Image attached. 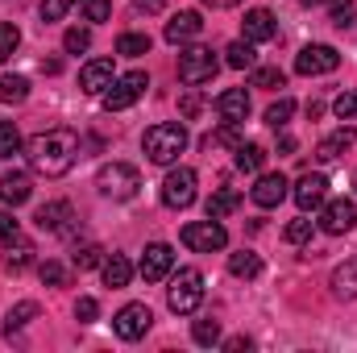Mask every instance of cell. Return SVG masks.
I'll use <instances>...</instances> for the list:
<instances>
[{
    "label": "cell",
    "instance_id": "17",
    "mask_svg": "<svg viewBox=\"0 0 357 353\" xmlns=\"http://www.w3.org/2000/svg\"><path fill=\"white\" fill-rule=\"evenodd\" d=\"M216 112H220V121H233V125H241L245 117H250V91L245 88H229L216 96Z\"/></svg>",
    "mask_w": 357,
    "mask_h": 353
},
{
    "label": "cell",
    "instance_id": "19",
    "mask_svg": "<svg viewBox=\"0 0 357 353\" xmlns=\"http://www.w3.org/2000/svg\"><path fill=\"white\" fill-rule=\"evenodd\" d=\"M241 29H245V42H270L274 33H278V25H274V17H270V8H250L245 13V21H241Z\"/></svg>",
    "mask_w": 357,
    "mask_h": 353
},
{
    "label": "cell",
    "instance_id": "23",
    "mask_svg": "<svg viewBox=\"0 0 357 353\" xmlns=\"http://www.w3.org/2000/svg\"><path fill=\"white\" fill-rule=\"evenodd\" d=\"M100 270H104V283H108L112 291L129 287V278H133V262H129L125 254H112V258H104V262H100Z\"/></svg>",
    "mask_w": 357,
    "mask_h": 353
},
{
    "label": "cell",
    "instance_id": "20",
    "mask_svg": "<svg viewBox=\"0 0 357 353\" xmlns=\"http://www.w3.org/2000/svg\"><path fill=\"white\" fill-rule=\"evenodd\" d=\"M354 142H357V129H349V125H341L337 133H328V137L320 142L316 158H320V163H337V158H341V154H345V150H349Z\"/></svg>",
    "mask_w": 357,
    "mask_h": 353
},
{
    "label": "cell",
    "instance_id": "4",
    "mask_svg": "<svg viewBox=\"0 0 357 353\" xmlns=\"http://www.w3.org/2000/svg\"><path fill=\"white\" fill-rule=\"evenodd\" d=\"M96 187H100V195H108V200H133L137 187H142V171L129 167V163H108V167H100Z\"/></svg>",
    "mask_w": 357,
    "mask_h": 353
},
{
    "label": "cell",
    "instance_id": "47",
    "mask_svg": "<svg viewBox=\"0 0 357 353\" xmlns=\"http://www.w3.org/2000/svg\"><path fill=\"white\" fill-rule=\"evenodd\" d=\"M13 237H21V233H17V220H13V216H8V212H0V241H4V246H8V241H13Z\"/></svg>",
    "mask_w": 357,
    "mask_h": 353
},
{
    "label": "cell",
    "instance_id": "24",
    "mask_svg": "<svg viewBox=\"0 0 357 353\" xmlns=\"http://www.w3.org/2000/svg\"><path fill=\"white\" fill-rule=\"evenodd\" d=\"M237 208H241V195L229 191V187H220V191L208 195V216H212V220H225V216H233Z\"/></svg>",
    "mask_w": 357,
    "mask_h": 353
},
{
    "label": "cell",
    "instance_id": "2",
    "mask_svg": "<svg viewBox=\"0 0 357 353\" xmlns=\"http://www.w3.org/2000/svg\"><path fill=\"white\" fill-rule=\"evenodd\" d=\"M142 150L150 163L158 167H171L178 163V154L187 150V125L183 121H162V125H150L146 137H142Z\"/></svg>",
    "mask_w": 357,
    "mask_h": 353
},
{
    "label": "cell",
    "instance_id": "25",
    "mask_svg": "<svg viewBox=\"0 0 357 353\" xmlns=\"http://www.w3.org/2000/svg\"><path fill=\"white\" fill-rule=\"evenodd\" d=\"M29 262H33V241H25V237H13V241H8V254H4V270L21 274Z\"/></svg>",
    "mask_w": 357,
    "mask_h": 353
},
{
    "label": "cell",
    "instance_id": "32",
    "mask_svg": "<svg viewBox=\"0 0 357 353\" xmlns=\"http://www.w3.org/2000/svg\"><path fill=\"white\" fill-rule=\"evenodd\" d=\"M25 96H29V80L25 75H4L0 80V100L4 104H21Z\"/></svg>",
    "mask_w": 357,
    "mask_h": 353
},
{
    "label": "cell",
    "instance_id": "12",
    "mask_svg": "<svg viewBox=\"0 0 357 353\" xmlns=\"http://www.w3.org/2000/svg\"><path fill=\"white\" fill-rule=\"evenodd\" d=\"M142 278L146 283H162L171 270H175V250L167 246V241H154V246H146V254H142Z\"/></svg>",
    "mask_w": 357,
    "mask_h": 353
},
{
    "label": "cell",
    "instance_id": "22",
    "mask_svg": "<svg viewBox=\"0 0 357 353\" xmlns=\"http://www.w3.org/2000/svg\"><path fill=\"white\" fill-rule=\"evenodd\" d=\"M333 295L337 299H357V254L333 270Z\"/></svg>",
    "mask_w": 357,
    "mask_h": 353
},
{
    "label": "cell",
    "instance_id": "34",
    "mask_svg": "<svg viewBox=\"0 0 357 353\" xmlns=\"http://www.w3.org/2000/svg\"><path fill=\"white\" fill-rule=\"evenodd\" d=\"M13 154H21V133L13 121H0V158H13Z\"/></svg>",
    "mask_w": 357,
    "mask_h": 353
},
{
    "label": "cell",
    "instance_id": "28",
    "mask_svg": "<svg viewBox=\"0 0 357 353\" xmlns=\"http://www.w3.org/2000/svg\"><path fill=\"white\" fill-rule=\"evenodd\" d=\"M29 320H38V303L33 299H25V303H17V308H8V316H4V333L13 337V333H21Z\"/></svg>",
    "mask_w": 357,
    "mask_h": 353
},
{
    "label": "cell",
    "instance_id": "3",
    "mask_svg": "<svg viewBox=\"0 0 357 353\" xmlns=\"http://www.w3.org/2000/svg\"><path fill=\"white\" fill-rule=\"evenodd\" d=\"M204 299V274L195 266H178L171 274V287H167V303L175 316H191Z\"/></svg>",
    "mask_w": 357,
    "mask_h": 353
},
{
    "label": "cell",
    "instance_id": "9",
    "mask_svg": "<svg viewBox=\"0 0 357 353\" xmlns=\"http://www.w3.org/2000/svg\"><path fill=\"white\" fill-rule=\"evenodd\" d=\"M191 200H195V171L191 167H175L162 179V204L183 212V208H191Z\"/></svg>",
    "mask_w": 357,
    "mask_h": 353
},
{
    "label": "cell",
    "instance_id": "6",
    "mask_svg": "<svg viewBox=\"0 0 357 353\" xmlns=\"http://www.w3.org/2000/svg\"><path fill=\"white\" fill-rule=\"evenodd\" d=\"M183 246L187 250H195V254H216V250H225L229 246V233H225V225L220 220H191V225H183Z\"/></svg>",
    "mask_w": 357,
    "mask_h": 353
},
{
    "label": "cell",
    "instance_id": "46",
    "mask_svg": "<svg viewBox=\"0 0 357 353\" xmlns=\"http://www.w3.org/2000/svg\"><path fill=\"white\" fill-rule=\"evenodd\" d=\"M96 316H100V303H96L91 295H84V299L75 303V320H79V324H91Z\"/></svg>",
    "mask_w": 357,
    "mask_h": 353
},
{
    "label": "cell",
    "instance_id": "45",
    "mask_svg": "<svg viewBox=\"0 0 357 353\" xmlns=\"http://www.w3.org/2000/svg\"><path fill=\"white\" fill-rule=\"evenodd\" d=\"M254 88H266V91L282 88V71H278V67H258V71H254Z\"/></svg>",
    "mask_w": 357,
    "mask_h": 353
},
{
    "label": "cell",
    "instance_id": "51",
    "mask_svg": "<svg viewBox=\"0 0 357 353\" xmlns=\"http://www.w3.org/2000/svg\"><path fill=\"white\" fill-rule=\"evenodd\" d=\"M299 4H320V0H299Z\"/></svg>",
    "mask_w": 357,
    "mask_h": 353
},
{
    "label": "cell",
    "instance_id": "37",
    "mask_svg": "<svg viewBox=\"0 0 357 353\" xmlns=\"http://www.w3.org/2000/svg\"><path fill=\"white\" fill-rule=\"evenodd\" d=\"M191 337H195V345H216L220 341V320H195Z\"/></svg>",
    "mask_w": 357,
    "mask_h": 353
},
{
    "label": "cell",
    "instance_id": "7",
    "mask_svg": "<svg viewBox=\"0 0 357 353\" xmlns=\"http://www.w3.org/2000/svg\"><path fill=\"white\" fill-rule=\"evenodd\" d=\"M150 88V80H146V71H129V75H116L112 80V88L104 91V108L108 112H125L129 104H137L142 96Z\"/></svg>",
    "mask_w": 357,
    "mask_h": 353
},
{
    "label": "cell",
    "instance_id": "49",
    "mask_svg": "<svg viewBox=\"0 0 357 353\" xmlns=\"http://www.w3.org/2000/svg\"><path fill=\"white\" fill-rule=\"evenodd\" d=\"M199 112V96H183V117H195Z\"/></svg>",
    "mask_w": 357,
    "mask_h": 353
},
{
    "label": "cell",
    "instance_id": "11",
    "mask_svg": "<svg viewBox=\"0 0 357 353\" xmlns=\"http://www.w3.org/2000/svg\"><path fill=\"white\" fill-rule=\"evenodd\" d=\"M324 212H320V229L328 233V237H341V233H349L357 225V204L354 200H328V204H320Z\"/></svg>",
    "mask_w": 357,
    "mask_h": 353
},
{
    "label": "cell",
    "instance_id": "41",
    "mask_svg": "<svg viewBox=\"0 0 357 353\" xmlns=\"http://www.w3.org/2000/svg\"><path fill=\"white\" fill-rule=\"evenodd\" d=\"M282 237H287L291 246H303V241H312V220H307V216H299V220H291V225L282 229Z\"/></svg>",
    "mask_w": 357,
    "mask_h": 353
},
{
    "label": "cell",
    "instance_id": "26",
    "mask_svg": "<svg viewBox=\"0 0 357 353\" xmlns=\"http://www.w3.org/2000/svg\"><path fill=\"white\" fill-rule=\"evenodd\" d=\"M229 274H233V278H258V274H262V258L250 254V250L229 254Z\"/></svg>",
    "mask_w": 357,
    "mask_h": 353
},
{
    "label": "cell",
    "instance_id": "18",
    "mask_svg": "<svg viewBox=\"0 0 357 353\" xmlns=\"http://www.w3.org/2000/svg\"><path fill=\"white\" fill-rule=\"evenodd\" d=\"M67 220H75V212H71L67 200H54V204L38 208V216H33V225H38L42 233H67Z\"/></svg>",
    "mask_w": 357,
    "mask_h": 353
},
{
    "label": "cell",
    "instance_id": "30",
    "mask_svg": "<svg viewBox=\"0 0 357 353\" xmlns=\"http://www.w3.org/2000/svg\"><path fill=\"white\" fill-rule=\"evenodd\" d=\"M225 54H229L225 63H229V67H237V71H250V67L258 63V54H254V42H245V38H241V42H233Z\"/></svg>",
    "mask_w": 357,
    "mask_h": 353
},
{
    "label": "cell",
    "instance_id": "16",
    "mask_svg": "<svg viewBox=\"0 0 357 353\" xmlns=\"http://www.w3.org/2000/svg\"><path fill=\"white\" fill-rule=\"evenodd\" d=\"M199 29H204V17H199L195 8H183V13H175V17L167 21V42H171V46H183V42L199 38Z\"/></svg>",
    "mask_w": 357,
    "mask_h": 353
},
{
    "label": "cell",
    "instance_id": "15",
    "mask_svg": "<svg viewBox=\"0 0 357 353\" xmlns=\"http://www.w3.org/2000/svg\"><path fill=\"white\" fill-rule=\"evenodd\" d=\"M112 59H91L88 67L79 71V91L84 96H104V91L112 88Z\"/></svg>",
    "mask_w": 357,
    "mask_h": 353
},
{
    "label": "cell",
    "instance_id": "1",
    "mask_svg": "<svg viewBox=\"0 0 357 353\" xmlns=\"http://www.w3.org/2000/svg\"><path fill=\"white\" fill-rule=\"evenodd\" d=\"M25 158H29V167L38 175H46V179L67 175L75 167V158H79V133L75 129H46V133L29 137Z\"/></svg>",
    "mask_w": 357,
    "mask_h": 353
},
{
    "label": "cell",
    "instance_id": "8",
    "mask_svg": "<svg viewBox=\"0 0 357 353\" xmlns=\"http://www.w3.org/2000/svg\"><path fill=\"white\" fill-rule=\"evenodd\" d=\"M150 324H154V312H150L146 303H125V308L112 316V333H116L121 341H142V337L150 333Z\"/></svg>",
    "mask_w": 357,
    "mask_h": 353
},
{
    "label": "cell",
    "instance_id": "27",
    "mask_svg": "<svg viewBox=\"0 0 357 353\" xmlns=\"http://www.w3.org/2000/svg\"><path fill=\"white\" fill-rule=\"evenodd\" d=\"M233 163H237V171H250V175H254V171H262V163H266V150H262L258 142H241Z\"/></svg>",
    "mask_w": 357,
    "mask_h": 353
},
{
    "label": "cell",
    "instance_id": "14",
    "mask_svg": "<svg viewBox=\"0 0 357 353\" xmlns=\"http://www.w3.org/2000/svg\"><path fill=\"white\" fill-rule=\"evenodd\" d=\"M287 175H278V171H270V175H258V183L250 187V200L258 204V208H278L282 200H287Z\"/></svg>",
    "mask_w": 357,
    "mask_h": 353
},
{
    "label": "cell",
    "instance_id": "35",
    "mask_svg": "<svg viewBox=\"0 0 357 353\" xmlns=\"http://www.w3.org/2000/svg\"><path fill=\"white\" fill-rule=\"evenodd\" d=\"M38 274H42L46 287H67V283H71V270H67L63 262H42L38 266Z\"/></svg>",
    "mask_w": 357,
    "mask_h": 353
},
{
    "label": "cell",
    "instance_id": "36",
    "mask_svg": "<svg viewBox=\"0 0 357 353\" xmlns=\"http://www.w3.org/2000/svg\"><path fill=\"white\" fill-rule=\"evenodd\" d=\"M328 21L337 29H349L354 25V0H328Z\"/></svg>",
    "mask_w": 357,
    "mask_h": 353
},
{
    "label": "cell",
    "instance_id": "10",
    "mask_svg": "<svg viewBox=\"0 0 357 353\" xmlns=\"http://www.w3.org/2000/svg\"><path fill=\"white\" fill-rule=\"evenodd\" d=\"M341 67V54L333 46H303L295 54V71L299 75H333Z\"/></svg>",
    "mask_w": 357,
    "mask_h": 353
},
{
    "label": "cell",
    "instance_id": "40",
    "mask_svg": "<svg viewBox=\"0 0 357 353\" xmlns=\"http://www.w3.org/2000/svg\"><path fill=\"white\" fill-rule=\"evenodd\" d=\"M71 262H75V270H91V266L104 262V250H100V246H79V250L71 254Z\"/></svg>",
    "mask_w": 357,
    "mask_h": 353
},
{
    "label": "cell",
    "instance_id": "21",
    "mask_svg": "<svg viewBox=\"0 0 357 353\" xmlns=\"http://www.w3.org/2000/svg\"><path fill=\"white\" fill-rule=\"evenodd\" d=\"M29 195H33V183H29V175H25V171L0 175V200H4V204H13V208H17V204H25Z\"/></svg>",
    "mask_w": 357,
    "mask_h": 353
},
{
    "label": "cell",
    "instance_id": "13",
    "mask_svg": "<svg viewBox=\"0 0 357 353\" xmlns=\"http://www.w3.org/2000/svg\"><path fill=\"white\" fill-rule=\"evenodd\" d=\"M291 195H295V204H299L303 212L320 208V204L328 200V175H320V171H316V175H312V171H307V175H299V183H295V191H291Z\"/></svg>",
    "mask_w": 357,
    "mask_h": 353
},
{
    "label": "cell",
    "instance_id": "50",
    "mask_svg": "<svg viewBox=\"0 0 357 353\" xmlns=\"http://www.w3.org/2000/svg\"><path fill=\"white\" fill-rule=\"evenodd\" d=\"M225 350H233V353H237V350H250V337H233V341H229Z\"/></svg>",
    "mask_w": 357,
    "mask_h": 353
},
{
    "label": "cell",
    "instance_id": "38",
    "mask_svg": "<svg viewBox=\"0 0 357 353\" xmlns=\"http://www.w3.org/2000/svg\"><path fill=\"white\" fill-rule=\"evenodd\" d=\"M17 46H21V29H17V25H8V21H4V25H0V63H8V59H13V50H17Z\"/></svg>",
    "mask_w": 357,
    "mask_h": 353
},
{
    "label": "cell",
    "instance_id": "42",
    "mask_svg": "<svg viewBox=\"0 0 357 353\" xmlns=\"http://www.w3.org/2000/svg\"><path fill=\"white\" fill-rule=\"evenodd\" d=\"M75 4H84V0H46L42 4V21H63Z\"/></svg>",
    "mask_w": 357,
    "mask_h": 353
},
{
    "label": "cell",
    "instance_id": "44",
    "mask_svg": "<svg viewBox=\"0 0 357 353\" xmlns=\"http://www.w3.org/2000/svg\"><path fill=\"white\" fill-rule=\"evenodd\" d=\"M84 17H88L91 25L108 21V17H112V0H84Z\"/></svg>",
    "mask_w": 357,
    "mask_h": 353
},
{
    "label": "cell",
    "instance_id": "39",
    "mask_svg": "<svg viewBox=\"0 0 357 353\" xmlns=\"http://www.w3.org/2000/svg\"><path fill=\"white\" fill-rule=\"evenodd\" d=\"M88 46H91V29H79V25L67 29V38H63V50H67V54H84Z\"/></svg>",
    "mask_w": 357,
    "mask_h": 353
},
{
    "label": "cell",
    "instance_id": "5",
    "mask_svg": "<svg viewBox=\"0 0 357 353\" xmlns=\"http://www.w3.org/2000/svg\"><path fill=\"white\" fill-rule=\"evenodd\" d=\"M216 54L208 50V46H187L183 54H178V80L187 84V88H199V84H212V75H216Z\"/></svg>",
    "mask_w": 357,
    "mask_h": 353
},
{
    "label": "cell",
    "instance_id": "29",
    "mask_svg": "<svg viewBox=\"0 0 357 353\" xmlns=\"http://www.w3.org/2000/svg\"><path fill=\"white\" fill-rule=\"evenodd\" d=\"M116 54H125V59L150 54V33H121V38H116Z\"/></svg>",
    "mask_w": 357,
    "mask_h": 353
},
{
    "label": "cell",
    "instance_id": "31",
    "mask_svg": "<svg viewBox=\"0 0 357 353\" xmlns=\"http://www.w3.org/2000/svg\"><path fill=\"white\" fill-rule=\"evenodd\" d=\"M291 112H295V100H291V96H278L266 108V125L270 129H287V125H291Z\"/></svg>",
    "mask_w": 357,
    "mask_h": 353
},
{
    "label": "cell",
    "instance_id": "48",
    "mask_svg": "<svg viewBox=\"0 0 357 353\" xmlns=\"http://www.w3.org/2000/svg\"><path fill=\"white\" fill-rule=\"evenodd\" d=\"M162 4H167V0H133V8H137V13H158Z\"/></svg>",
    "mask_w": 357,
    "mask_h": 353
},
{
    "label": "cell",
    "instance_id": "43",
    "mask_svg": "<svg viewBox=\"0 0 357 353\" xmlns=\"http://www.w3.org/2000/svg\"><path fill=\"white\" fill-rule=\"evenodd\" d=\"M333 112H337V121H354L357 117V96L354 91H341V96L333 100Z\"/></svg>",
    "mask_w": 357,
    "mask_h": 353
},
{
    "label": "cell",
    "instance_id": "33",
    "mask_svg": "<svg viewBox=\"0 0 357 353\" xmlns=\"http://www.w3.org/2000/svg\"><path fill=\"white\" fill-rule=\"evenodd\" d=\"M204 146H208V150H212V146H233V150H237V146H241V125L225 121L216 133H208V142H204Z\"/></svg>",
    "mask_w": 357,
    "mask_h": 353
}]
</instances>
